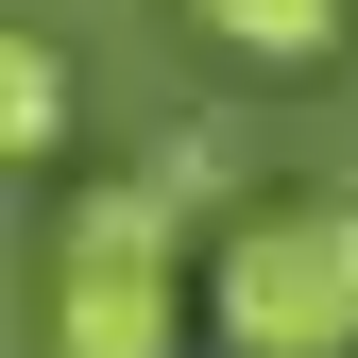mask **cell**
<instances>
[{
  "label": "cell",
  "mask_w": 358,
  "mask_h": 358,
  "mask_svg": "<svg viewBox=\"0 0 358 358\" xmlns=\"http://www.w3.org/2000/svg\"><path fill=\"white\" fill-rule=\"evenodd\" d=\"M222 358H358V188H273L205 239Z\"/></svg>",
  "instance_id": "1"
},
{
  "label": "cell",
  "mask_w": 358,
  "mask_h": 358,
  "mask_svg": "<svg viewBox=\"0 0 358 358\" xmlns=\"http://www.w3.org/2000/svg\"><path fill=\"white\" fill-rule=\"evenodd\" d=\"M188 324H205V273L171 188H85L52 222V358H188Z\"/></svg>",
  "instance_id": "2"
},
{
  "label": "cell",
  "mask_w": 358,
  "mask_h": 358,
  "mask_svg": "<svg viewBox=\"0 0 358 358\" xmlns=\"http://www.w3.org/2000/svg\"><path fill=\"white\" fill-rule=\"evenodd\" d=\"M188 34L239 52V69H273V85H324L341 34H358V0H188Z\"/></svg>",
  "instance_id": "3"
},
{
  "label": "cell",
  "mask_w": 358,
  "mask_h": 358,
  "mask_svg": "<svg viewBox=\"0 0 358 358\" xmlns=\"http://www.w3.org/2000/svg\"><path fill=\"white\" fill-rule=\"evenodd\" d=\"M0 154H17V171L69 154V52H52V34H0Z\"/></svg>",
  "instance_id": "4"
}]
</instances>
